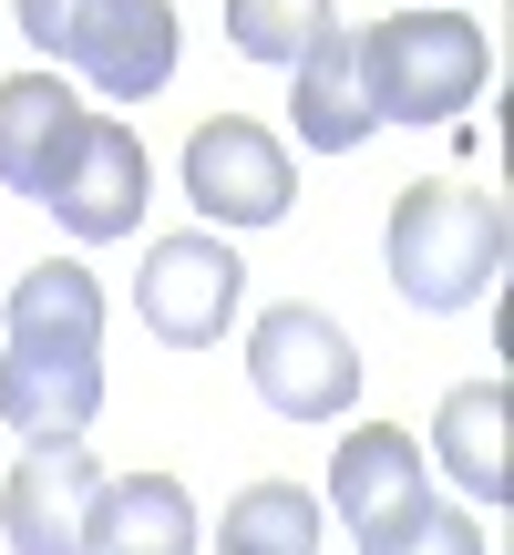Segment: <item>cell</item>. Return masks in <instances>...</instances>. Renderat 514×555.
<instances>
[{
    "instance_id": "277c9868",
    "label": "cell",
    "mask_w": 514,
    "mask_h": 555,
    "mask_svg": "<svg viewBox=\"0 0 514 555\" xmlns=\"http://www.w3.org/2000/svg\"><path fill=\"white\" fill-rule=\"evenodd\" d=\"M21 41L82 73L103 103H155L176 82V11L165 0H11Z\"/></svg>"
},
{
    "instance_id": "4fadbf2b",
    "label": "cell",
    "mask_w": 514,
    "mask_h": 555,
    "mask_svg": "<svg viewBox=\"0 0 514 555\" xmlns=\"http://www.w3.org/2000/svg\"><path fill=\"white\" fill-rule=\"evenodd\" d=\"M504 433H514V391H504V380H463V391H442L433 453H442V474H453L474 504H504V494H514V453H504Z\"/></svg>"
},
{
    "instance_id": "7c38bea8",
    "label": "cell",
    "mask_w": 514,
    "mask_h": 555,
    "mask_svg": "<svg viewBox=\"0 0 514 555\" xmlns=\"http://www.w3.org/2000/svg\"><path fill=\"white\" fill-rule=\"evenodd\" d=\"M298 73V93H288V124H298V144L309 155H350L360 134H371V93H360V31H319L309 52L288 62Z\"/></svg>"
},
{
    "instance_id": "5bb4252c",
    "label": "cell",
    "mask_w": 514,
    "mask_h": 555,
    "mask_svg": "<svg viewBox=\"0 0 514 555\" xmlns=\"http://www.w3.org/2000/svg\"><path fill=\"white\" fill-rule=\"evenodd\" d=\"M412 494H422V442L401 433V422H360V433L330 453V504L350 525H381L391 504H412Z\"/></svg>"
},
{
    "instance_id": "8992f818",
    "label": "cell",
    "mask_w": 514,
    "mask_h": 555,
    "mask_svg": "<svg viewBox=\"0 0 514 555\" xmlns=\"http://www.w3.org/2000/svg\"><path fill=\"white\" fill-rule=\"evenodd\" d=\"M237 298H247V258L227 237H155V247H144L134 319L165 339V350H206V339H227Z\"/></svg>"
},
{
    "instance_id": "30bf717a",
    "label": "cell",
    "mask_w": 514,
    "mask_h": 555,
    "mask_svg": "<svg viewBox=\"0 0 514 555\" xmlns=\"http://www.w3.org/2000/svg\"><path fill=\"white\" fill-rule=\"evenodd\" d=\"M196 504L176 474H124L93 483V515H82V555H196Z\"/></svg>"
},
{
    "instance_id": "52a82bcc",
    "label": "cell",
    "mask_w": 514,
    "mask_h": 555,
    "mask_svg": "<svg viewBox=\"0 0 514 555\" xmlns=\"http://www.w3.org/2000/svg\"><path fill=\"white\" fill-rule=\"evenodd\" d=\"M288 196H298V176H288V144H278L268 124L217 114V124L185 134V206H196V217H217V227H278Z\"/></svg>"
},
{
    "instance_id": "3957f363",
    "label": "cell",
    "mask_w": 514,
    "mask_h": 555,
    "mask_svg": "<svg viewBox=\"0 0 514 555\" xmlns=\"http://www.w3.org/2000/svg\"><path fill=\"white\" fill-rule=\"evenodd\" d=\"M494 82V41L463 11H391L360 31V93L371 124H453Z\"/></svg>"
},
{
    "instance_id": "6da1fadb",
    "label": "cell",
    "mask_w": 514,
    "mask_h": 555,
    "mask_svg": "<svg viewBox=\"0 0 514 555\" xmlns=\"http://www.w3.org/2000/svg\"><path fill=\"white\" fill-rule=\"evenodd\" d=\"M103 412V288L93 268L41 258L11 288V350H0V422L21 442H82Z\"/></svg>"
},
{
    "instance_id": "2e32d148",
    "label": "cell",
    "mask_w": 514,
    "mask_h": 555,
    "mask_svg": "<svg viewBox=\"0 0 514 555\" xmlns=\"http://www.w3.org/2000/svg\"><path fill=\"white\" fill-rule=\"evenodd\" d=\"M360 555H484V525L453 515V504H433V494H412L381 525H360Z\"/></svg>"
},
{
    "instance_id": "9a60e30c",
    "label": "cell",
    "mask_w": 514,
    "mask_h": 555,
    "mask_svg": "<svg viewBox=\"0 0 514 555\" xmlns=\"http://www.w3.org/2000/svg\"><path fill=\"white\" fill-rule=\"evenodd\" d=\"M217 535L227 555H319V494L309 483H247Z\"/></svg>"
},
{
    "instance_id": "5b68a950",
    "label": "cell",
    "mask_w": 514,
    "mask_h": 555,
    "mask_svg": "<svg viewBox=\"0 0 514 555\" xmlns=\"http://www.w3.org/2000/svg\"><path fill=\"white\" fill-rule=\"evenodd\" d=\"M247 380H257V401L288 412V422H339L360 401V350H350V330H339L330 309L288 298V309H268L247 330Z\"/></svg>"
},
{
    "instance_id": "8fae6325",
    "label": "cell",
    "mask_w": 514,
    "mask_h": 555,
    "mask_svg": "<svg viewBox=\"0 0 514 555\" xmlns=\"http://www.w3.org/2000/svg\"><path fill=\"white\" fill-rule=\"evenodd\" d=\"M73 134H82V103H73L62 73H11L0 82V185H11V196L41 206V185L73 155Z\"/></svg>"
},
{
    "instance_id": "ba28073f",
    "label": "cell",
    "mask_w": 514,
    "mask_h": 555,
    "mask_svg": "<svg viewBox=\"0 0 514 555\" xmlns=\"http://www.w3.org/2000/svg\"><path fill=\"white\" fill-rule=\"evenodd\" d=\"M144 196H155V165H144V144H134V124H114V114H82V134H73V155L52 165V185H41V206H52L73 237H134L144 227Z\"/></svg>"
},
{
    "instance_id": "e0dca14e",
    "label": "cell",
    "mask_w": 514,
    "mask_h": 555,
    "mask_svg": "<svg viewBox=\"0 0 514 555\" xmlns=\"http://www.w3.org/2000/svg\"><path fill=\"white\" fill-rule=\"evenodd\" d=\"M330 21H339L330 0H227V41H237L247 62H298Z\"/></svg>"
},
{
    "instance_id": "9c48e42d",
    "label": "cell",
    "mask_w": 514,
    "mask_h": 555,
    "mask_svg": "<svg viewBox=\"0 0 514 555\" xmlns=\"http://www.w3.org/2000/svg\"><path fill=\"white\" fill-rule=\"evenodd\" d=\"M93 442H31L0 483V525H11V555H82V515H93Z\"/></svg>"
},
{
    "instance_id": "7a4b0ae2",
    "label": "cell",
    "mask_w": 514,
    "mask_h": 555,
    "mask_svg": "<svg viewBox=\"0 0 514 555\" xmlns=\"http://www.w3.org/2000/svg\"><path fill=\"white\" fill-rule=\"evenodd\" d=\"M381 258H391V288L412 298V309H474L504 278V196L453 185V176L412 185V196L391 206Z\"/></svg>"
}]
</instances>
